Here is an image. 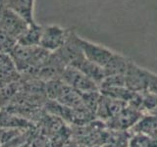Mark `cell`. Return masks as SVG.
<instances>
[{
    "mask_svg": "<svg viewBox=\"0 0 157 147\" xmlns=\"http://www.w3.org/2000/svg\"><path fill=\"white\" fill-rule=\"evenodd\" d=\"M150 72L130 60L125 74L126 87L132 92L144 93L148 90Z\"/></svg>",
    "mask_w": 157,
    "mask_h": 147,
    "instance_id": "3",
    "label": "cell"
},
{
    "mask_svg": "<svg viewBox=\"0 0 157 147\" xmlns=\"http://www.w3.org/2000/svg\"><path fill=\"white\" fill-rule=\"evenodd\" d=\"M147 91L152 93V94L157 95V75L151 72L149 74V85Z\"/></svg>",
    "mask_w": 157,
    "mask_h": 147,
    "instance_id": "14",
    "label": "cell"
},
{
    "mask_svg": "<svg viewBox=\"0 0 157 147\" xmlns=\"http://www.w3.org/2000/svg\"><path fill=\"white\" fill-rule=\"evenodd\" d=\"M50 54L40 46H22L17 43L9 55L19 73L36 74L45 65Z\"/></svg>",
    "mask_w": 157,
    "mask_h": 147,
    "instance_id": "1",
    "label": "cell"
},
{
    "mask_svg": "<svg viewBox=\"0 0 157 147\" xmlns=\"http://www.w3.org/2000/svg\"><path fill=\"white\" fill-rule=\"evenodd\" d=\"M60 78L67 85L72 87L73 89H75L81 94L99 91L97 83L86 77L80 70L71 66H67L64 69Z\"/></svg>",
    "mask_w": 157,
    "mask_h": 147,
    "instance_id": "2",
    "label": "cell"
},
{
    "mask_svg": "<svg viewBox=\"0 0 157 147\" xmlns=\"http://www.w3.org/2000/svg\"><path fill=\"white\" fill-rule=\"evenodd\" d=\"M43 27L36 22L29 24L27 29L19 37L17 43L22 46H39Z\"/></svg>",
    "mask_w": 157,
    "mask_h": 147,
    "instance_id": "12",
    "label": "cell"
},
{
    "mask_svg": "<svg viewBox=\"0 0 157 147\" xmlns=\"http://www.w3.org/2000/svg\"><path fill=\"white\" fill-rule=\"evenodd\" d=\"M29 23L12 10L6 8L0 15V28L18 39L29 27Z\"/></svg>",
    "mask_w": 157,
    "mask_h": 147,
    "instance_id": "6",
    "label": "cell"
},
{
    "mask_svg": "<svg viewBox=\"0 0 157 147\" xmlns=\"http://www.w3.org/2000/svg\"><path fill=\"white\" fill-rule=\"evenodd\" d=\"M69 29L63 28L57 24H48L43 27L39 46L50 53L60 49L65 44Z\"/></svg>",
    "mask_w": 157,
    "mask_h": 147,
    "instance_id": "4",
    "label": "cell"
},
{
    "mask_svg": "<svg viewBox=\"0 0 157 147\" xmlns=\"http://www.w3.org/2000/svg\"><path fill=\"white\" fill-rule=\"evenodd\" d=\"M142 115H144L142 112L127 105L119 114L106 123L111 130L128 131V130L135 126L136 123L140 120Z\"/></svg>",
    "mask_w": 157,
    "mask_h": 147,
    "instance_id": "7",
    "label": "cell"
},
{
    "mask_svg": "<svg viewBox=\"0 0 157 147\" xmlns=\"http://www.w3.org/2000/svg\"><path fill=\"white\" fill-rule=\"evenodd\" d=\"M71 67L76 68L85 74L86 77H90L95 83H97L98 87H99V85L102 82V81L106 77L103 68L90 62V60H87L86 57H82L81 60H78L75 65Z\"/></svg>",
    "mask_w": 157,
    "mask_h": 147,
    "instance_id": "8",
    "label": "cell"
},
{
    "mask_svg": "<svg viewBox=\"0 0 157 147\" xmlns=\"http://www.w3.org/2000/svg\"><path fill=\"white\" fill-rule=\"evenodd\" d=\"M130 60L119 53L114 52L110 60L103 67L106 77L110 76H125Z\"/></svg>",
    "mask_w": 157,
    "mask_h": 147,
    "instance_id": "11",
    "label": "cell"
},
{
    "mask_svg": "<svg viewBox=\"0 0 157 147\" xmlns=\"http://www.w3.org/2000/svg\"><path fill=\"white\" fill-rule=\"evenodd\" d=\"M78 44L82 50V53L85 57L90 60V62L96 64L100 67H104L107 62L110 60V58L113 55V52L110 49H108L99 44L93 43L88 41L86 39H83L81 36H78Z\"/></svg>",
    "mask_w": 157,
    "mask_h": 147,
    "instance_id": "5",
    "label": "cell"
},
{
    "mask_svg": "<svg viewBox=\"0 0 157 147\" xmlns=\"http://www.w3.org/2000/svg\"><path fill=\"white\" fill-rule=\"evenodd\" d=\"M29 141H31V140H29ZM29 142H27V143L23 144L22 146H20V147H29Z\"/></svg>",
    "mask_w": 157,
    "mask_h": 147,
    "instance_id": "15",
    "label": "cell"
},
{
    "mask_svg": "<svg viewBox=\"0 0 157 147\" xmlns=\"http://www.w3.org/2000/svg\"><path fill=\"white\" fill-rule=\"evenodd\" d=\"M17 45V39L0 28V53L10 54Z\"/></svg>",
    "mask_w": 157,
    "mask_h": 147,
    "instance_id": "13",
    "label": "cell"
},
{
    "mask_svg": "<svg viewBox=\"0 0 157 147\" xmlns=\"http://www.w3.org/2000/svg\"><path fill=\"white\" fill-rule=\"evenodd\" d=\"M132 130L134 134H142L151 139L157 140V116L153 114L142 115Z\"/></svg>",
    "mask_w": 157,
    "mask_h": 147,
    "instance_id": "9",
    "label": "cell"
},
{
    "mask_svg": "<svg viewBox=\"0 0 157 147\" xmlns=\"http://www.w3.org/2000/svg\"><path fill=\"white\" fill-rule=\"evenodd\" d=\"M87 147H101V146H98V145H95V146H87Z\"/></svg>",
    "mask_w": 157,
    "mask_h": 147,
    "instance_id": "16",
    "label": "cell"
},
{
    "mask_svg": "<svg viewBox=\"0 0 157 147\" xmlns=\"http://www.w3.org/2000/svg\"><path fill=\"white\" fill-rule=\"evenodd\" d=\"M6 8L12 10L29 24L36 23L33 18L34 0H5Z\"/></svg>",
    "mask_w": 157,
    "mask_h": 147,
    "instance_id": "10",
    "label": "cell"
}]
</instances>
